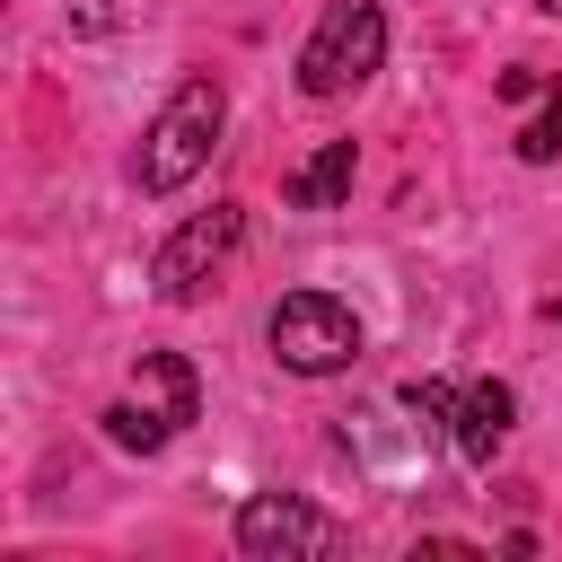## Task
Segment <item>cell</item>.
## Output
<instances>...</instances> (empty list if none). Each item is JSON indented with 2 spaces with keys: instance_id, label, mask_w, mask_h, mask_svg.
I'll return each instance as SVG.
<instances>
[{
  "instance_id": "cell-1",
  "label": "cell",
  "mask_w": 562,
  "mask_h": 562,
  "mask_svg": "<svg viewBox=\"0 0 562 562\" xmlns=\"http://www.w3.org/2000/svg\"><path fill=\"white\" fill-rule=\"evenodd\" d=\"M220 123H228V97H220V79H176V97L149 114V132H140V193H176V184H193L202 167H211V149H220Z\"/></svg>"
},
{
  "instance_id": "cell-2",
  "label": "cell",
  "mask_w": 562,
  "mask_h": 562,
  "mask_svg": "<svg viewBox=\"0 0 562 562\" xmlns=\"http://www.w3.org/2000/svg\"><path fill=\"white\" fill-rule=\"evenodd\" d=\"M378 61H386V9L378 0H334L316 18V35L299 44V88L307 97H351Z\"/></svg>"
},
{
  "instance_id": "cell-3",
  "label": "cell",
  "mask_w": 562,
  "mask_h": 562,
  "mask_svg": "<svg viewBox=\"0 0 562 562\" xmlns=\"http://www.w3.org/2000/svg\"><path fill=\"white\" fill-rule=\"evenodd\" d=\"M263 342H272L281 369H299V378H334V369L360 360V316H351V299H334V290H290V299L272 307Z\"/></svg>"
},
{
  "instance_id": "cell-4",
  "label": "cell",
  "mask_w": 562,
  "mask_h": 562,
  "mask_svg": "<svg viewBox=\"0 0 562 562\" xmlns=\"http://www.w3.org/2000/svg\"><path fill=\"white\" fill-rule=\"evenodd\" d=\"M351 536H342V518H325L316 501H299V492H246L237 501V553L246 562H325V553H342Z\"/></svg>"
},
{
  "instance_id": "cell-5",
  "label": "cell",
  "mask_w": 562,
  "mask_h": 562,
  "mask_svg": "<svg viewBox=\"0 0 562 562\" xmlns=\"http://www.w3.org/2000/svg\"><path fill=\"white\" fill-rule=\"evenodd\" d=\"M237 237H246V211L237 202H211L202 220H184L158 255H149V281H158V299L167 307H184V299H202V281L237 255Z\"/></svg>"
},
{
  "instance_id": "cell-6",
  "label": "cell",
  "mask_w": 562,
  "mask_h": 562,
  "mask_svg": "<svg viewBox=\"0 0 562 562\" xmlns=\"http://www.w3.org/2000/svg\"><path fill=\"white\" fill-rule=\"evenodd\" d=\"M509 413H518V395H509L501 378L465 386V395H457V422H448V448H457L465 465H492V448L509 439Z\"/></svg>"
},
{
  "instance_id": "cell-7",
  "label": "cell",
  "mask_w": 562,
  "mask_h": 562,
  "mask_svg": "<svg viewBox=\"0 0 562 562\" xmlns=\"http://www.w3.org/2000/svg\"><path fill=\"white\" fill-rule=\"evenodd\" d=\"M132 395H140V404H149L167 430H184V422L202 413V378H193V360H184V351H140Z\"/></svg>"
},
{
  "instance_id": "cell-8",
  "label": "cell",
  "mask_w": 562,
  "mask_h": 562,
  "mask_svg": "<svg viewBox=\"0 0 562 562\" xmlns=\"http://www.w3.org/2000/svg\"><path fill=\"white\" fill-rule=\"evenodd\" d=\"M351 167H360V158H351V140H325L307 167H290V176H281V202H290V211H334V202L351 193Z\"/></svg>"
},
{
  "instance_id": "cell-9",
  "label": "cell",
  "mask_w": 562,
  "mask_h": 562,
  "mask_svg": "<svg viewBox=\"0 0 562 562\" xmlns=\"http://www.w3.org/2000/svg\"><path fill=\"white\" fill-rule=\"evenodd\" d=\"M97 422H105V439H114V448H140V457H149V448H167V439H176V430H167V422H158V413H149V404H140V395H132V404H105V413H97Z\"/></svg>"
},
{
  "instance_id": "cell-10",
  "label": "cell",
  "mask_w": 562,
  "mask_h": 562,
  "mask_svg": "<svg viewBox=\"0 0 562 562\" xmlns=\"http://www.w3.org/2000/svg\"><path fill=\"white\" fill-rule=\"evenodd\" d=\"M518 158H527V167H553V158H562V79H544V105H536V123L518 132Z\"/></svg>"
},
{
  "instance_id": "cell-11",
  "label": "cell",
  "mask_w": 562,
  "mask_h": 562,
  "mask_svg": "<svg viewBox=\"0 0 562 562\" xmlns=\"http://www.w3.org/2000/svg\"><path fill=\"white\" fill-rule=\"evenodd\" d=\"M404 413L430 422V430H448V422H457V395H448L439 378H413V386H404Z\"/></svg>"
},
{
  "instance_id": "cell-12",
  "label": "cell",
  "mask_w": 562,
  "mask_h": 562,
  "mask_svg": "<svg viewBox=\"0 0 562 562\" xmlns=\"http://www.w3.org/2000/svg\"><path fill=\"white\" fill-rule=\"evenodd\" d=\"M492 88H501V97H509V105H518V97H536V88H544V79H536V70H501V79H492Z\"/></svg>"
},
{
  "instance_id": "cell-13",
  "label": "cell",
  "mask_w": 562,
  "mask_h": 562,
  "mask_svg": "<svg viewBox=\"0 0 562 562\" xmlns=\"http://www.w3.org/2000/svg\"><path fill=\"white\" fill-rule=\"evenodd\" d=\"M553 316H562V307H553Z\"/></svg>"
}]
</instances>
